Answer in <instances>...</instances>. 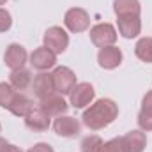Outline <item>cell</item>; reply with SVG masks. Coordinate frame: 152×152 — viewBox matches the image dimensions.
Masks as SVG:
<instances>
[{
    "label": "cell",
    "instance_id": "cell-16",
    "mask_svg": "<svg viewBox=\"0 0 152 152\" xmlns=\"http://www.w3.org/2000/svg\"><path fill=\"white\" fill-rule=\"evenodd\" d=\"M138 126L143 133L152 131V90H149L142 99V110L138 113Z\"/></svg>",
    "mask_w": 152,
    "mask_h": 152
},
{
    "label": "cell",
    "instance_id": "cell-14",
    "mask_svg": "<svg viewBox=\"0 0 152 152\" xmlns=\"http://www.w3.org/2000/svg\"><path fill=\"white\" fill-rule=\"evenodd\" d=\"M124 152H143L147 147V134L142 129H133L120 138Z\"/></svg>",
    "mask_w": 152,
    "mask_h": 152
},
{
    "label": "cell",
    "instance_id": "cell-1",
    "mask_svg": "<svg viewBox=\"0 0 152 152\" xmlns=\"http://www.w3.org/2000/svg\"><path fill=\"white\" fill-rule=\"evenodd\" d=\"M117 117H118V104L110 97H103L88 104V108L83 112L81 120L90 131H99L108 127Z\"/></svg>",
    "mask_w": 152,
    "mask_h": 152
},
{
    "label": "cell",
    "instance_id": "cell-25",
    "mask_svg": "<svg viewBox=\"0 0 152 152\" xmlns=\"http://www.w3.org/2000/svg\"><path fill=\"white\" fill-rule=\"evenodd\" d=\"M27 152H55V151H53V147H51L50 143H44V142H41V143L32 145V147H30Z\"/></svg>",
    "mask_w": 152,
    "mask_h": 152
},
{
    "label": "cell",
    "instance_id": "cell-5",
    "mask_svg": "<svg viewBox=\"0 0 152 152\" xmlns=\"http://www.w3.org/2000/svg\"><path fill=\"white\" fill-rule=\"evenodd\" d=\"M94 97H96L94 87L88 81H81V83H76L75 88L71 90V94H69V104L73 108H76V110H81V108L92 104Z\"/></svg>",
    "mask_w": 152,
    "mask_h": 152
},
{
    "label": "cell",
    "instance_id": "cell-28",
    "mask_svg": "<svg viewBox=\"0 0 152 152\" xmlns=\"http://www.w3.org/2000/svg\"><path fill=\"white\" fill-rule=\"evenodd\" d=\"M5 2H7V0H0V5H4V4H5Z\"/></svg>",
    "mask_w": 152,
    "mask_h": 152
},
{
    "label": "cell",
    "instance_id": "cell-27",
    "mask_svg": "<svg viewBox=\"0 0 152 152\" xmlns=\"http://www.w3.org/2000/svg\"><path fill=\"white\" fill-rule=\"evenodd\" d=\"M5 145H9V142H7L5 138H2V136H0V152L4 151V147H5Z\"/></svg>",
    "mask_w": 152,
    "mask_h": 152
},
{
    "label": "cell",
    "instance_id": "cell-9",
    "mask_svg": "<svg viewBox=\"0 0 152 152\" xmlns=\"http://www.w3.org/2000/svg\"><path fill=\"white\" fill-rule=\"evenodd\" d=\"M117 27H118V34L124 39H134L142 32V20L136 14L117 16Z\"/></svg>",
    "mask_w": 152,
    "mask_h": 152
},
{
    "label": "cell",
    "instance_id": "cell-15",
    "mask_svg": "<svg viewBox=\"0 0 152 152\" xmlns=\"http://www.w3.org/2000/svg\"><path fill=\"white\" fill-rule=\"evenodd\" d=\"M39 106L50 115V117H60V115H66V112L69 110V104L67 101L64 99V96L60 94H53L42 101H39Z\"/></svg>",
    "mask_w": 152,
    "mask_h": 152
},
{
    "label": "cell",
    "instance_id": "cell-29",
    "mask_svg": "<svg viewBox=\"0 0 152 152\" xmlns=\"http://www.w3.org/2000/svg\"><path fill=\"white\" fill-rule=\"evenodd\" d=\"M0 131H2V124H0Z\"/></svg>",
    "mask_w": 152,
    "mask_h": 152
},
{
    "label": "cell",
    "instance_id": "cell-24",
    "mask_svg": "<svg viewBox=\"0 0 152 152\" xmlns=\"http://www.w3.org/2000/svg\"><path fill=\"white\" fill-rule=\"evenodd\" d=\"M12 27V16L7 9L0 7V32H7Z\"/></svg>",
    "mask_w": 152,
    "mask_h": 152
},
{
    "label": "cell",
    "instance_id": "cell-18",
    "mask_svg": "<svg viewBox=\"0 0 152 152\" xmlns=\"http://www.w3.org/2000/svg\"><path fill=\"white\" fill-rule=\"evenodd\" d=\"M36 104L32 103V99H28L25 94H21V92H18L16 94V97L12 99V103H11V106H9V112L12 115H16V117H25V115L28 113L32 108H34Z\"/></svg>",
    "mask_w": 152,
    "mask_h": 152
},
{
    "label": "cell",
    "instance_id": "cell-20",
    "mask_svg": "<svg viewBox=\"0 0 152 152\" xmlns=\"http://www.w3.org/2000/svg\"><path fill=\"white\" fill-rule=\"evenodd\" d=\"M134 55H136L142 62L152 64V37L138 39V42L134 44Z\"/></svg>",
    "mask_w": 152,
    "mask_h": 152
},
{
    "label": "cell",
    "instance_id": "cell-2",
    "mask_svg": "<svg viewBox=\"0 0 152 152\" xmlns=\"http://www.w3.org/2000/svg\"><path fill=\"white\" fill-rule=\"evenodd\" d=\"M42 46H46L48 50H51L55 55H60L67 50L69 46V34L62 28V27H50L44 36H42Z\"/></svg>",
    "mask_w": 152,
    "mask_h": 152
},
{
    "label": "cell",
    "instance_id": "cell-8",
    "mask_svg": "<svg viewBox=\"0 0 152 152\" xmlns=\"http://www.w3.org/2000/svg\"><path fill=\"white\" fill-rule=\"evenodd\" d=\"M32 90H34V94H36V97H37L39 101H42V99H46V97L57 94L51 73H48V71H39V75H36L34 80H32Z\"/></svg>",
    "mask_w": 152,
    "mask_h": 152
},
{
    "label": "cell",
    "instance_id": "cell-3",
    "mask_svg": "<svg viewBox=\"0 0 152 152\" xmlns=\"http://www.w3.org/2000/svg\"><path fill=\"white\" fill-rule=\"evenodd\" d=\"M88 36H90L92 44L97 46L99 50L106 48V46H113L115 42H117V37H118L117 28L112 23H97V25H94L90 28Z\"/></svg>",
    "mask_w": 152,
    "mask_h": 152
},
{
    "label": "cell",
    "instance_id": "cell-12",
    "mask_svg": "<svg viewBox=\"0 0 152 152\" xmlns=\"http://www.w3.org/2000/svg\"><path fill=\"white\" fill-rule=\"evenodd\" d=\"M28 58H30V66L37 71H48V69L55 67V64H57V55L51 50H48L46 46L36 48Z\"/></svg>",
    "mask_w": 152,
    "mask_h": 152
},
{
    "label": "cell",
    "instance_id": "cell-7",
    "mask_svg": "<svg viewBox=\"0 0 152 152\" xmlns=\"http://www.w3.org/2000/svg\"><path fill=\"white\" fill-rule=\"evenodd\" d=\"M27 60H28V53H27V50H25L21 44L12 42V44H9V46L5 48V53H4V64H5L11 71H16V69L25 67Z\"/></svg>",
    "mask_w": 152,
    "mask_h": 152
},
{
    "label": "cell",
    "instance_id": "cell-22",
    "mask_svg": "<svg viewBox=\"0 0 152 152\" xmlns=\"http://www.w3.org/2000/svg\"><path fill=\"white\" fill-rule=\"evenodd\" d=\"M104 142L101 140V136H97V134H88V136H85L83 140H81V152H99L101 149V145H103Z\"/></svg>",
    "mask_w": 152,
    "mask_h": 152
},
{
    "label": "cell",
    "instance_id": "cell-6",
    "mask_svg": "<svg viewBox=\"0 0 152 152\" xmlns=\"http://www.w3.org/2000/svg\"><path fill=\"white\" fill-rule=\"evenodd\" d=\"M51 76H53V83H55L57 94L69 96L71 90L75 88V85H76L75 71L69 69V67H66V66H60V67H55V71L51 73Z\"/></svg>",
    "mask_w": 152,
    "mask_h": 152
},
{
    "label": "cell",
    "instance_id": "cell-4",
    "mask_svg": "<svg viewBox=\"0 0 152 152\" xmlns=\"http://www.w3.org/2000/svg\"><path fill=\"white\" fill-rule=\"evenodd\" d=\"M64 25L73 34L85 32L90 27V14L85 9H81V7H71L64 14Z\"/></svg>",
    "mask_w": 152,
    "mask_h": 152
},
{
    "label": "cell",
    "instance_id": "cell-17",
    "mask_svg": "<svg viewBox=\"0 0 152 152\" xmlns=\"http://www.w3.org/2000/svg\"><path fill=\"white\" fill-rule=\"evenodd\" d=\"M32 80H34L32 73L28 69H25V67L16 69V71H11V75H9V83L16 90H25V88L32 87Z\"/></svg>",
    "mask_w": 152,
    "mask_h": 152
},
{
    "label": "cell",
    "instance_id": "cell-10",
    "mask_svg": "<svg viewBox=\"0 0 152 152\" xmlns=\"http://www.w3.org/2000/svg\"><path fill=\"white\" fill-rule=\"evenodd\" d=\"M23 118H25V126H27L30 131H36V133L48 131V127L51 126V117L46 113L39 104L34 106Z\"/></svg>",
    "mask_w": 152,
    "mask_h": 152
},
{
    "label": "cell",
    "instance_id": "cell-19",
    "mask_svg": "<svg viewBox=\"0 0 152 152\" xmlns=\"http://www.w3.org/2000/svg\"><path fill=\"white\" fill-rule=\"evenodd\" d=\"M113 11L115 16H124V14L140 16L142 4H140V0H113Z\"/></svg>",
    "mask_w": 152,
    "mask_h": 152
},
{
    "label": "cell",
    "instance_id": "cell-11",
    "mask_svg": "<svg viewBox=\"0 0 152 152\" xmlns=\"http://www.w3.org/2000/svg\"><path fill=\"white\" fill-rule=\"evenodd\" d=\"M53 131L62 136V138H75L81 131V124L78 122V118L69 117V115H60L53 120Z\"/></svg>",
    "mask_w": 152,
    "mask_h": 152
},
{
    "label": "cell",
    "instance_id": "cell-13",
    "mask_svg": "<svg viewBox=\"0 0 152 152\" xmlns=\"http://www.w3.org/2000/svg\"><path fill=\"white\" fill-rule=\"evenodd\" d=\"M122 58H124L122 50H120V48H117L115 44H113V46L101 48V50H99V53H97V62H99V66H101L103 69H108V71L117 69V67L122 64Z\"/></svg>",
    "mask_w": 152,
    "mask_h": 152
},
{
    "label": "cell",
    "instance_id": "cell-23",
    "mask_svg": "<svg viewBox=\"0 0 152 152\" xmlns=\"http://www.w3.org/2000/svg\"><path fill=\"white\" fill-rule=\"evenodd\" d=\"M99 152H124L122 149V143H120V138H113V140H108L101 145Z\"/></svg>",
    "mask_w": 152,
    "mask_h": 152
},
{
    "label": "cell",
    "instance_id": "cell-26",
    "mask_svg": "<svg viewBox=\"0 0 152 152\" xmlns=\"http://www.w3.org/2000/svg\"><path fill=\"white\" fill-rule=\"evenodd\" d=\"M2 152H23L20 147H16V145H12V143H9V145H5L4 147V151Z\"/></svg>",
    "mask_w": 152,
    "mask_h": 152
},
{
    "label": "cell",
    "instance_id": "cell-21",
    "mask_svg": "<svg viewBox=\"0 0 152 152\" xmlns=\"http://www.w3.org/2000/svg\"><path fill=\"white\" fill-rule=\"evenodd\" d=\"M16 94H18V90L9 81H2L0 83V106L9 110V106H11L12 99L16 97Z\"/></svg>",
    "mask_w": 152,
    "mask_h": 152
}]
</instances>
